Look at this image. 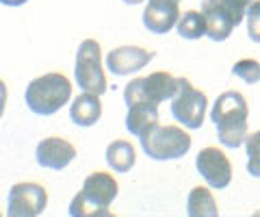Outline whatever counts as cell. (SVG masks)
<instances>
[{"mask_svg": "<svg viewBox=\"0 0 260 217\" xmlns=\"http://www.w3.org/2000/svg\"><path fill=\"white\" fill-rule=\"evenodd\" d=\"M178 20H180L178 0H150L143 9V24L150 33H169L172 28H176Z\"/></svg>", "mask_w": 260, "mask_h": 217, "instance_id": "11", "label": "cell"}, {"mask_svg": "<svg viewBox=\"0 0 260 217\" xmlns=\"http://www.w3.org/2000/svg\"><path fill=\"white\" fill-rule=\"evenodd\" d=\"M119 187L117 180L107 172H95L85 178L83 189L70 204L72 217H91V215H109L111 202L117 198Z\"/></svg>", "mask_w": 260, "mask_h": 217, "instance_id": "2", "label": "cell"}, {"mask_svg": "<svg viewBox=\"0 0 260 217\" xmlns=\"http://www.w3.org/2000/svg\"><path fill=\"white\" fill-rule=\"evenodd\" d=\"M247 35L254 44H260V0H254L247 7Z\"/></svg>", "mask_w": 260, "mask_h": 217, "instance_id": "21", "label": "cell"}, {"mask_svg": "<svg viewBox=\"0 0 260 217\" xmlns=\"http://www.w3.org/2000/svg\"><path fill=\"white\" fill-rule=\"evenodd\" d=\"M102 115V102L98 94L85 91L83 96H76L70 107V119L76 126H93Z\"/></svg>", "mask_w": 260, "mask_h": 217, "instance_id": "14", "label": "cell"}, {"mask_svg": "<svg viewBox=\"0 0 260 217\" xmlns=\"http://www.w3.org/2000/svg\"><path fill=\"white\" fill-rule=\"evenodd\" d=\"M195 167L202 174L210 187L215 189H225L232 182V165L221 150L217 148H204L195 159Z\"/></svg>", "mask_w": 260, "mask_h": 217, "instance_id": "9", "label": "cell"}, {"mask_svg": "<svg viewBox=\"0 0 260 217\" xmlns=\"http://www.w3.org/2000/svg\"><path fill=\"white\" fill-rule=\"evenodd\" d=\"M186 213L191 217H217L219 208L210 189L206 187H195L189 194V202H186Z\"/></svg>", "mask_w": 260, "mask_h": 217, "instance_id": "17", "label": "cell"}, {"mask_svg": "<svg viewBox=\"0 0 260 217\" xmlns=\"http://www.w3.org/2000/svg\"><path fill=\"white\" fill-rule=\"evenodd\" d=\"M178 35L184 39H200L206 35V18L202 11H184L176 24Z\"/></svg>", "mask_w": 260, "mask_h": 217, "instance_id": "18", "label": "cell"}, {"mask_svg": "<svg viewBox=\"0 0 260 217\" xmlns=\"http://www.w3.org/2000/svg\"><path fill=\"white\" fill-rule=\"evenodd\" d=\"M72 98V83L59 72H50L39 78H32L24 100L26 107L37 115H52Z\"/></svg>", "mask_w": 260, "mask_h": 217, "instance_id": "3", "label": "cell"}, {"mask_svg": "<svg viewBox=\"0 0 260 217\" xmlns=\"http://www.w3.org/2000/svg\"><path fill=\"white\" fill-rule=\"evenodd\" d=\"M247 102L239 91H223L215 100L210 119L225 148H239L247 139Z\"/></svg>", "mask_w": 260, "mask_h": 217, "instance_id": "1", "label": "cell"}, {"mask_svg": "<svg viewBox=\"0 0 260 217\" xmlns=\"http://www.w3.org/2000/svg\"><path fill=\"white\" fill-rule=\"evenodd\" d=\"M35 159L39 165L48 167V170H63L76 159V148L68 139L48 137L37 143Z\"/></svg>", "mask_w": 260, "mask_h": 217, "instance_id": "12", "label": "cell"}, {"mask_svg": "<svg viewBox=\"0 0 260 217\" xmlns=\"http://www.w3.org/2000/svg\"><path fill=\"white\" fill-rule=\"evenodd\" d=\"M232 74L245 80L247 85H256L260 83V63L254 59H241L239 63L232 66Z\"/></svg>", "mask_w": 260, "mask_h": 217, "instance_id": "20", "label": "cell"}, {"mask_svg": "<svg viewBox=\"0 0 260 217\" xmlns=\"http://www.w3.org/2000/svg\"><path fill=\"white\" fill-rule=\"evenodd\" d=\"M154 59L152 50H145L139 46H119L107 54V68L115 76H128L143 70Z\"/></svg>", "mask_w": 260, "mask_h": 217, "instance_id": "10", "label": "cell"}, {"mask_svg": "<svg viewBox=\"0 0 260 217\" xmlns=\"http://www.w3.org/2000/svg\"><path fill=\"white\" fill-rule=\"evenodd\" d=\"M137 161V152H135V146L126 139H117L113 141L111 146L107 148V163L113 167L115 172H130L133 170Z\"/></svg>", "mask_w": 260, "mask_h": 217, "instance_id": "16", "label": "cell"}, {"mask_svg": "<svg viewBox=\"0 0 260 217\" xmlns=\"http://www.w3.org/2000/svg\"><path fill=\"white\" fill-rule=\"evenodd\" d=\"M126 5H139V3H143V0H124Z\"/></svg>", "mask_w": 260, "mask_h": 217, "instance_id": "25", "label": "cell"}, {"mask_svg": "<svg viewBox=\"0 0 260 217\" xmlns=\"http://www.w3.org/2000/svg\"><path fill=\"white\" fill-rule=\"evenodd\" d=\"M143 152L154 161H174L184 157L191 148V137L178 126H152L141 137Z\"/></svg>", "mask_w": 260, "mask_h": 217, "instance_id": "4", "label": "cell"}, {"mask_svg": "<svg viewBox=\"0 0 260 217\" xmlns=\"http://www.w3.org/2000/svg\"><path fill=\"white\" fill-rule=\"evenodd\" d=\"M245 150H247V172L260 178V131L247 135Z\"/></svg>", "mask_w": 260, "mask_h": 217, "instance_id": "19", "label": "cell"}, {"mask_svg": "<svg viewBox=\"0 0 260 217\" xmlns=\"http://www.w3.org/2000/svg\"><path fill=\"white\" fill-rule=\"evenodd\" d=\"M178 89V78L172 76L169 72H154L150 76L130 80L124 89V102L126 107L135 102H150L158 104L165 100H172V96Z\"/></svg>", "mask_w": 260, "mask_h": 217, "instance_id": "6", "label": "cell"}, {"mask_svg": "<svg viewBox=\"0 0 260 217\" xmlns=\"http://www.w3.org/2000/svg\"><path fill=\"white\" fill-rule=\"evenodd\" d=\"M9 217H35L44 213L48 191L37 182H18L9 189Z\"/></svg>", "mask_w": 260, "mask_h": 217, "instance_id": "8", "label": "cell"}, {"mask_svg": "<svg viewBox=\"0 0 260 217\" xmlns=\"http://www.w3.org/2000/svg\"><path fill=\"white\" fill-rule=\"evenodd\" d=\"M221 3L225 7L228 15L232 18L234 26H237V24L243 22V18H245V13H247V7L254 3V0H221Z\"/></svg>", "mask_w": 260, "mask_h": 217, "instance_id": "22", "label": "cell"}, {"mask_svg": "<svg viewBox=\"0 0 260 217\" xmlns=\"http://www.w3.org/2000/svg\"><path fill=\"white\" fill-rule=\"evenodd\" d=\"M0 3L7 5V7H20L24 3H28V0H0Z\"/></svg>", "mask_w": 260, "mask_h": 217, "instance_id": "24", "label": "cell"}, {"mask_svg": "<svg viewBox=\"0 0 260 217\" xmlns=\"http://www.w3.org/2000/svg\"><path fill=\"white\" fill-rule=\"evenodd\" d=\"M5 104H7V85L0 80V117L5 113Z\"/></svg>", "mask_w": 260, "mask_h": 217, "instance_id": "23", "label": "cell"}, {"mask_svg": "<svg viewBox=\"0 0 260 217\" xmlns=\"http://www.w3.org/2000/svg\"><path fill=\"white\" fill-rule=\"evenodd\" d=\"M206 107L208 100L204 91L195 89L189 78H178V89L172 96V115L176 117V122L195 131L204 124Z\"/></svg>", "mask_w": 260, "mask_h": 217, "instance_id": "7", "label": "cell"}, {"mask_svg": "<svg viewBox=\"0 0 260 217\" xmlns=\"http://www.w3.org/2000/svg\"><path fill=\"white\" fill-rule=\"evenodd\" d=\"M202 13L206 18V35L213 42H223L230 37L234 22L228 15L221 0H202Z\"/></svg>", "mask_w": 260, "mask_h": 217, "instance_id": "13", "label": "cell"}, {"mask_svg": "<svg viewBox=\"0 0 260 217\" xmlns=\"http://www.w3.org/2000/svg\"><path fill=\"white\" fill-rule=\"evenodd\" d=\"M74 78L78 87L89 94H104L107 91V76L102 70V50L95 39H85L78 46Z\"/></svg>", "mask_w": 260, "mask_h": 217, "instance_id": "5", "label": "cell"}, {"mask_svg": "<svg viewBox=\"0 0 260 217\" xmlns=\"http://www.w3.org/2000/svg\"><path fill=\"white\" fill-rule=\"evenodd\" d=\"M158 124V107L150 102H135L128 107L126 115V128L135 137H141L145 131Z\"/></svg>", "mask_w": 260, "mask_h": 217, "instance_id": "15", "label": "cell"}]
</instances>
